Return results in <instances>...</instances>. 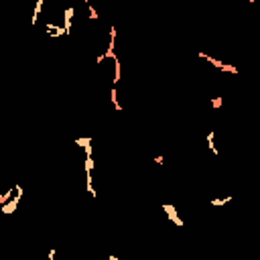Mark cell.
<instances>
[{
    "instance_id": "cell-1",
    "label": "cell",
    "mask_w": 260,
    "mask_h": 260,
    "mask_svg": "<svg viewBox=\"0 0 260 260\" xmlns=\"http://www.w3.org/2000/svg\"><path fill=\"white\" fill-rule=\"evenodd\" d=\"M41 8H43V0H37L35 2V10H33V25H37V18L41 14Z\"/></svg>"
},
{
    "instance_id": "cell-2",
    "label": "cell",
    "mask_w": 260,
    "mask_h": 260,
    "mask_svg": "<svg viewBox=\"0 0 260 260\" xmlns=\"http://www.w3.org/2000/svg\"><path fill=\"white\" fill-rule=\"evenodd\" d=\"M214 136H216V132L212 130V132L207 134V144H209V148H212V152H214V155H217V148H216V144H214Z\"/></svg>"
},
{
    "instance_id": "cell-3",
    "label": "cell",
    "mask_w": 260,
    "mask_h": 260,
    "mask_svg": "<svg viewBox=\"0 0 260 260\" xmlns=\"http://www.w3.org/2000/svg\"><path fill=\"white\" fill-rule=\"evenodd\" d=\"M84 167H86V173H87V175H91L93 167H96V165H93V159H91V157H87V159H86V165H84Z\"/></svg>"
},
{
    "instance_id": "cell-4",
    "label": "cell",
    "mask_w": 260,
    "mask_h": 260,
    "mask_svg": "<svg viewBox=\"0 0 260 260\" xmlns=\"http://www.w3.org/2000/svg\"><path fill=\"white\" fill-rule=\"evenodd\" d=\"M230 199H232V197H230V195H226V197H223V199H212V205H223V203H228V201H230Z\"/></svg>"
},
{
    "instance_id": "cell-5",
    "label": "cell",
    "mask_w": 260,
    "mask_h": 260,
    "mask_svg": "<svg viewBox=\"0 0 260 260\" xmlns=\"http://www.w3.org/2000/svg\"><path fill=\"white\" fill-rule=\"evenodd\" d=\"M87 10H89V18H91V20H96V18H98V12H96V8H93L91 4H87Z\"/></svg>"
},
{
    "instance_id": "cell-6",
    "label": "cell",
    "mask_w": 260,
    "mask_h": 260,
    "mask_svg": "<svg viewBox=\"0 0 260 260\" xmlns=\"http://www.w3.org/2000/svg\"><path fill=\"white\" fill-rule=\"evenodd\" d=\"M212 104H214L216 108H219V106H221V98H214V100H212Z\"/></svg>"
},
{
    "instance_id": "cell-7",
    "label": "cell",
    "mask_w": 260,
    "mask_h": 260,
    "mask_svg": "<svg viewBox=\"0 0 260 260\" xmlns=\"http://www.w3.org/2000/svg\"><path fill=\"white\" fill-rule=\"evenodd\" d=\"M55 254H57L55 248H51V250H49V260H55Z\"/></svg>"
}]
</instances>
